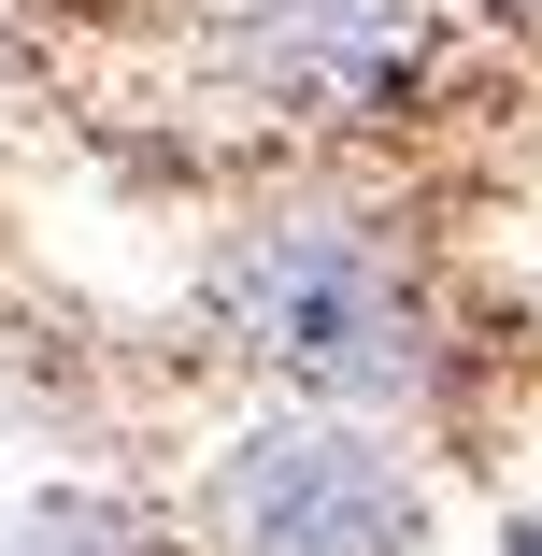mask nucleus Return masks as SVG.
<instances>
[{"instance_id":"6","label":"nucleus","mask_w":542,"mask_h":556,"mask_svg":"<svg viewBox=\"0 0 542 556\" xmlns=\"http://www.w3.org/2000/svg\"><path fill=\"white\" fill-rule=\"evenodd\" d=\"M500 556H542V514H514V528H500Z\"/></svg>"},{"instance_id":"3","label":"nucleus","mask_w":542,"mask_h":556,"mask_svg":"<svg viewBox=\"0 0 542 556\" xmlns=\"http://www.w3.org/2000/svg\"><path fill=\"white\" fill-rule=\"evenodd\" d=\"M443 500H428L414 428L343 414V400H243L186 471V556H428Z\"/></svg>"},{"instance_id":"5","label":"nucleus","mask_w":542,"mask_h":556,"mask_svg":"<svg viewBox=\"0 0 542 556\" xmlns=\"http://www.w3.org/2000/svg\"><path fill=\"white\" fill-rule=\"evenodd\" d=\"M457 15H486V29H542V0H457Z\"/></svg>"},{"instance_id":"2","label":"nucleus","mask_w":542,"mask_h":556,"mask_svg":"<svg viewBox=\"0 0 542 556\" xmlns=\"http://www.w3.org/2000/svg\"><path fill=\"white\" fill-rule=\"evenodd\" d=\"M186 72L229 129L286 157H357L443 115L471 72L457 0H186Z\"/></svg>"},{"instance_id":"4","label":"nucleus","mask_w":542,"mask_h":556,"mask_svg":"<svg viewBox=\"0 0 542 556\" xmlns=\"http://www.w3.org/2000/svg\"><path fill=\"white\" fill-rule=\"evenodd\" d=\"M0 556H186L143 500H115V485H43L15 528H0Z\"/></svg>"},{"instance_id":"1","label":"nucleus","mask_w":542,"mask_h":556,"mask_svg":"<svg viewBox=\"0 0 542 556\" xmlns=\"http://www.w3.org/2000/svg\"><path fill=\"white\" fill-rule=\"evenodd\" d=\"M200 328L272 400H343V414H386V428L457 414V371H471V314H457L443 243L386 186H357L343 157H300L286 186H257L214 229Z\"/></svg>"}]
</instances>
